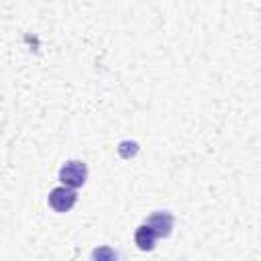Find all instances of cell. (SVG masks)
Instances as JSON below:
<instances>
[{"label": "cell", "mask_w": 261, "mask_h": 261, "mask_svg": "<svg viewBox=\"0 0 261 261\" xmlns=\"http://www.w3.org/2000/svg\"><path fill=\"white\" fill-rule=\"evenodd\" d=\"M77 202V194L75 190L71 188H65V186H57L51 190L49 194V206L55 210V212H67L75 206Z\"/></svg>", "instance_id": "2"}, {"label": "cell", "mask_w": 261, "mask_h": 261, "mask_svg": "<svg viewBox=\"0 0 261 261\" xmlns=\"http://www.w3.org/2000/svg\"><path fill=\"white\" fill-rule=\"evenodd\" d=\"M86 177H88V165L80 159H71V161H65L59 169V181L65 186V188H80L86 184Z\"/></svg>", "instance_id": "1"}, {"label": "cell", "mask_w": 261, "mask_h": 261, "mask_svg": "<svg viewBox=\"0 0 261 261\" xmlns=\"http://www.w3.org/2000/svg\"><path fill=\"white\" fill-rule=\"evenodd\" d=\"M92 261H118V253L110 247H96L92 251Z\"/></svg>", "instance_id": "5"}, {"label": "cell", "mask_w": 261, "mask_h": 261, "mask_svg": "<svg viewBox=\"0 0 261 261\" xmlns=\"http://www.w3.org/2000/svg\"><path fill=\"white\" fill-rule=\"evenodd\" d=\"M173 222H175V218H173V214L171 212H167V210H157V212H153L147 220H145V224L157 234V239L159 237H169L171 234V230H173Z\"/></svg>", "instance_id": "3"}, {"label": "cell", "mask_w": 261, "mask_h": 261, "mask_svg": "<svg viewBox=\"0 0 261 261\" xmlns=\"http://www.w3.org/2000/svg\"><path fill=\"white\" fill-rule=\"evenodd\" d=\"M137 151H139V145H137L135 141H122V143L118 145V153H120V157H124V159L137 155Z\"/></svg>", "instance_id": "6"}, {"label": "cell", "mask_w": 261, "mask_h": 261, "mask_svg": "<svg viewBox=\"0 0 261 261\" xmlns=\"http://www.w3.org/2000/svg\"><path fill=\"white\" fill-rule=\"evenodd\" d=\"M155 241H157V234L147 226V224H141L137 230H135V245L141 249V251H151L155 247Z\"/></svg>", "instance_id": "4"}]
</instances>
